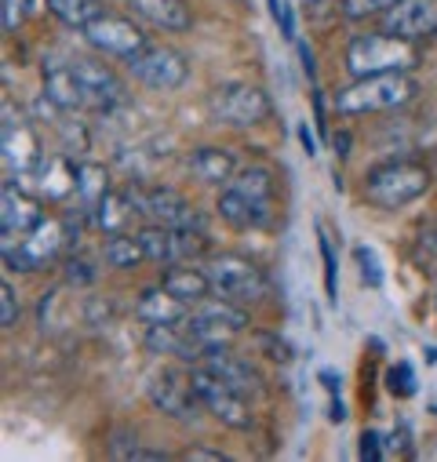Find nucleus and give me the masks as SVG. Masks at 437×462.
I'll return each mask as SVG.
<instances>
[{
  "instance_id": "16",
  "label": "nucleus",
  "mask_w": 437,
  "mask_h": 462,
  "mask_svg": "<svg viewBox=\"0 0 437 462\" xmlns=\"http://www.w3.org/2000/svg\"><path fill=\"white\" fill-rule=\"evenodd\" d=\"M44 218V208L41 200L26 197L23 186H15L12 179L5 182V189H0V234H5V245L8 241H19L23 234H30V229Z\"/></svg>"
},
{
  "instance_id": "29",
  "label": "nucleus",
  "mask_w": 437,
  "mask_h": 462,
  "mask_svg": "<svg viewBox=\"0 0 437 462\" xmlns=\"http://www.w3.org/2000/svg\"><path fill=\"white\" fill-rule=\"evenodd\" d=\"M230 186H237V189H241L245 197H252L256 204L274 208V175H270L266 168H259V164L241 168V171L230 179Z\"/></svg>"
},
{
  "instance_id": "7",
  "label": "nucleus",
  "mask_w": 437,
  "mask_h": 462,
  "mask_svg": "<svg viewBox=\"0 0 437 462\" xmlns=\"http://www.w3.org/2000/svg\"><path fill=\"white\" fill-rule=\"evenodd\" d=\"M211 113L230 128H252L270 117L274 106L270 95L256 84H218L211 91Z\"/></svg>"
},
{
  "instance_id": "21",
  "label": "nucleus",
  "mask_w": 437,
  "mask_h": 462,
  "mask_svg": "<svg viewBox=\"0 0 437 462\" xmlns=\"http://www.w3.org/2000/svg\"><path fill=\"white\" fill-rule=\"evenodd\" d=\"M161 284H164L175 299H182L186 306H197L200 299H208V295L215 291L208 270H197L193 263H168V270L161 273Z\"/></svg>"
},
{
  "instance_id": "1",
  "label": "nucleus",
  "mask_w": 437,
  "mask_h": 462,
  "mask_svg": "<svg viewBox=\"0 0 437 462\" xmlns=\"http://www.w3.org/2000/svg\"><path fill=\"white\" fill-rule=\"evenodd\" d=\"M430 189V168L423 161H383L376 168H368L365 175V200L372 208H383V211H397L412 200H419L423 193Z\"/></svg>"
},
{
  "instance_id": "19",
  "label": "nucleus",
  "mask_w": 437,
  "mask_h": 462,
  "mask_svg": "<svg viewBox=\"0 0 437 462\" xmlns=\"http://www.w3.org/2000/svg\"><path fill=\"white\" fill-rule=\"evenodd\" d=\"M200 365L211 368L218 379H227V383H230L234 390H241V393H256V390H259V375L252 372V365L241 361L237 354H230L227 342H208Z\"/></svg>"
},
{
  "instance_id": "25",
  "label": "nucleus",
  "mask_w": 437,
  "mask_h": 462,
  "mask_svg": "<svg viewBox=\"0 0 437 462\" xmlns=\"http://www.w3.org/2000/svg\"><path fill=\"white\" fill-rule=\"evenodd\" d=\"M190 171L204 186H230V179L237 175V164L223 146H197L190 153Z\"/></svg>"
},
{
  "instance_id": "45",
  "label": "nucleus",
  "mask_w": 437,
  "mask_h": 462,
  "mask_svg": "<svg viewBox=\"0 0 437 462\" xmlns=\"http://www.w3.org/2000/svg\"><path fill=\"white\" fill-rule=\"evenodd\" d=\"M299 59H302V69H306V73H310V77H313V51H310V48H306V44H302V48H299Z\"/></svg>"
},
{
  "instance_id": "10",
  "label": "nucleus",
  "mask_w": 437,
  "mask_h": 462,
  "mask_svg": "<svg viewBox=\"0 0 437 462\" xmlns=\"http://www.w3.org/2000/svg\"><path fill=\"white\" fill-rule=\"evenodd\" d=\"M84 41L95 48V51H102V55H114V59H132V55H139L146 44H150V37L132 23V19H125V15H114V12H102L95 23H88L84 30Z\"/></svg>"
},
{
  "instance_id": "26",
  "label": "nucleus",
  "mask_w": 437,
  "mask_h": 462,
  "mask_svg": "<svg viewBox=\"0 0 437 462\" xmlns=\"http://www.w3.org/2000/svg\"><path fill=\"white\" fill-rule=\"evenodd\" d=\"M44 98L62 109V113H73V109H84V95H80V84H77V73L73 66H51L44 73Z\"/></svg>"
},
{
  "instance_id": "37",
  "label": "nucleus",
  "mask_w": 437,
  "mask_h": 462,
  "mask_svg": "<svg viewBox=\"0 0 437 462\" xmlns=\"http://www.w3.org/2000/svg\"><path fill=\"white\" fill-rule=\"evenodd\" d=\"M19 324V299H15V288L5 281L0 284V328H15Z\"/></svg>"
},
{
  "instance_id": "44",
  "label": "nucleus",
  "mask_w": 437,
  "mask_h": 462,
  "mask_svg": "<svg viewBox=\"0 0 437 462\" xmlns=\"http://www.w3.org/2000/svg\"><path fill=\"white\" fill-rule=\"evenodd\" d=\"M299 143H302L306 157H313V153H317V143H313V135H310V128H306V125H299Z\"/></svg>"
},
{
  "instance_id": "8",
  "label": "nucleus",
  "mask_w": 437,
  "mask_h": 462,
  "mask_svg": "<svg viewBox=\"0 0 437 462\" xmlns=\"http://www.w3.org/2000/svg\"><path fill=\"white\" fill-rule=\"evenodd\" d=\"M128 69L135 80H143L153 91H175L190 80V62L182 51H175L172 44H146L139 55L128 59Z\"/></svg>"
},
{
  "instance_id": "40",
  "label": "nucleus",
  "mask_w": 437,
  "mask_h": 462,
  "mask_svg": "<svg viewBox=\"0 0 437 462\" xmlns=\"http://www.w3.org/2000/svg\"><path fill=\"white\" fill-rule=\"evenodd\" d=\"M259 346H263V354L270 357V361H277V365H288L292 361V346L284 342V338H277V335H259Z\"/></svg>"
},
{
  "instance_id": "30",
  "label": "nucleus",
  "mask_w": 437,
  "mask_h": 462,
  "mask_svg": "<svg viewBox=\"0 0 437 462\" xmlns=\"http://www.w3.org/2000/svg\"><path fill=\"white\" fill-rule=\"evenodd\" d=\"M208 255V234L197 226H172V263H197Z\"/></svg>"
},
{
  "instance_id": "12",
  "label": "nucleus",
  "mask_w": 437,
  "mask_h": 462,
  "mask_svg": "<svg viewBox=\"0 0 437 462\" xmlns=\"http://www.w3.org/2000/svg\"><path fill=\"white\" fill-rule=\"evenodd\" d=\"M73 73H77V84H80V95H84V109H95V113H109L128 102V88L125 80L109 69L106 62H95V59H73L70 62Z\"/></svg>"
},
{
  "instance_id": "14",
  "label": "nucleus",
  "mask_w": 437,
  "mask_h": 462,
  "mask_svg": "<svg viewBox=\"0 0 437 462\" xmlns=\"http://www.w3.org/2000/svg\"><path fill=\"white\" fill-rule=\"evenodd\" d=\"M146 393H150L153 408H161L168 419H179V422H193L197 411L204 408L200 397H197V390H193V383H190V375H179V372L153 375L150 386H146Z\"/></svg>"
},
{
  "instance_id": "4",
  "label": "nucleus",
  "mask_w": 437,
  "mask_h": 462,
  "mask_svg": "<svg viewBox=\"0 0 437 462\" xmlns=\"http://www.w3.org/2000/svg\"><path fill=\"white\" fill-rule=\"evenodd\" d=\"M70 226L66 218L59 215H44L30 234H23L15 245L8 241L5 245V263L8 270H19V273H33V270H44L51 263L62 259V252L70 248Z\"/></svg>"
},
{
  "instance_id": "28",
  "label": "nucleus",
  "mask_w": 437,
  "mask_h": 462,
  "mask_svg": "<svg viewBox=\"0 0 437 462\" xmlns=\"http://www.w3.org/2000/svg\"><path fill=\"white\" fill-rule=\"evenodd\" d=\"M48 12L66 26V30H84L88 23H95L106 8L102 0H44Z\"/></svg>"
},
{
  "instance_id": "36",
  "label": "nucleus",
  "mask_w": 437,
  "mask_h": 462,
  "mask_svg": "<svg viewBox=\"0 0 437 462\" xmlns=\"http://www.w3.org/2000/svg\"><path fill=\"white\" fill-rule=\"evenodd\" d=\"M415 375H412V368L408 365H394L390 372H386V390L394 393V397H412L415 393V383H412Z\"/></svg>"
},
{
  "instance_id": "32",
  "label": "nucleus",
  "mask_w": 437,
  "mask_h": 462,
  "mask_svg": "<svg viewBox=\"0 0 437 462\" xmlns=\"http://www.w3.org/2000/svg\"><path fill=\"white\" fill-rule=\"evenodd\" d=\"M139 241L146 248V259L150 263H161L168 266L172 263V226H161V222H146L139 229Z\"/></svg>"
},
{
  "instance_id": "41",
  "label": "nucleus",
  "mask_w": 437,
  "mask_h": 462,
  "mask_svg": "<svg viewBox=\"0 0 437 462\" xmlns=\"http://www.w3.org/2000/svg\"><path fill=\"white\" fill-rule=\"evenodd\" d=\"M358 263H361L365 284H368V288H379V284H383V270H379V263H376V252H372V248H358Z\"/></svg>"
},
{
  "instance_id": "24",
  "label": "nucleus",
  "mask_w": 437,
  "mask_h": 462,
  "mask_svg": "<svg viewBox=\"0 0 437 462\" xmlns=\"http://www.w3.org/2000/svg\"><path fill=\"white\" fill-rule=\"evenodd\" d=\"M135 317L150 328V324H182L190 317V306L182 299H175L164 284L161 288H146L135 302Z\"/></svg>"
},
{
  "instance_id": "31",
  "label": "nucleus",
  "mask_w": 437,
  "mask_h": 462,
  "mask_svg": "<svg viewBox=\"0 0 437 462\" xmlns=\"http://www.w3.org/2000/svg\"><path fill=\"white\" fill-rule=\"evenodd\" d=\"M109 193V175L102 164H77V197L84 200V208H98V200Z\"/></svg>"
},
{
  "instance_id": "46",
  "label": "nucleus",
  "mask_w": 437,
  "mask_h": 462,
  "mask_svg": "<svg viewBox=\"0 0 437 462\" xmlns=\"http://www.w3.org/2000/svg\"><path fill=\"white\" fill-rule=\"evenodd\" d=\"M321 383L332 390V393H339V375H332V372H321Z\"/></svg>"
},
{
  "instance_id": "13",
  "label": "nucleus",
  "mask_w": 437,
  "mask_h": 462,
  "mask_svg": "<svg viewBox=\"0 0 437 462\" xmlns=\"http://www.w3.org/2000/svg\"><path fill=\"white\" fill-rule=\"evenodd\" d=\"M379 30L401 41H426L437 33V0H397L390 12L379 15Z\"/></svg>"
},
{
  "instance_id": "3",
  "label": "nucleus",
  "mask_w": 437,
  "mask_h": 462,
  "mask_svg": "<svg viewBox=\"0 0 437 462\" xmlns=\"http://www.w3.org/2000/svg\"><path fill=\"white\" fill-rule=\"evenodd\" d=\"M419 84L408 73H379V77H354L336 95V113L343 117H361V113H386L404 102H412Z\"/></svg>"
},
{
  "instance_id": "27",
  "label": "nucleus",
  "mask_w": 437,
  "mask_h": 462,
  "mask_svg": "<svg viewBox=\"0 0 437 462\" xmlns=\"http://www.w3.org/2000/svg\"><path fill=\"white\" fill-rule=\"evenodd\" d=\"M102 259H106V266H114V270H135V266L150 263L139 234H114L102 245Z\"/></svg>"
},
{
  "instance_id": "22",
  "label": "nucleus",
  "mask_w": 437,
  "mask_h": 462,
  "mask_svg": "<svg viewBox=\"0 0 437 462\" xmlns=\"http://www.w3.org/2000/svg\"><path fill=\"white\" fill-rule=\"evenodd\" d=\"M128 8L143 23L157 26V30H168V33H182L193 23L186 0H128Z\"/></svg>"
},
{
  "instance_id": "6",
  "label": "nucleus",
  "mask_w": 437,
  "mask_h": 462,
  "mask_svg": "<svg viewBox=\"0 0 437 462\" xmlns=\"http://www.w3.org/2000/svg\"><path fill=\"white\" fill-rule=\"evenodd\" d=\"M190 383H193L204 411H211L223 426H230V430H248L252 426V408H248L245 393L234 390L227 379H218L211 368L193 365L190 368Z\"/></svg>"
},
{
  "instance_id": "17",
  "label": "nucleus",
  "mask_w": 437,
  "mask_h": 462,
  "mask_svg": "<svg viewBox=\"0 0 437 462\" xmlns=\"http://www.w3.org/2000/svg\"><path fill=\"white\" fill-rule=\"evenodd\" d=\"M146 346H150L153 354H172V357H179L182 365H200L208 342H200V338L186 328V320H182V324H150V328H146Z\"/></svg>"
},
{
  "instance_id": "9",
  "label": "nucleus",
  "mask_w": 437,
  "mask_h": 462,
  "mask_svg": "<svg viewBox=\"0 0 437 462\" xmlns=\"http://www.w3.org/2000/svg\"><path fill=\"white\" fill-rule=\"evenodd\" d=\"M186 328L200 338V342H227V338H234L237 331H245L248 328V310L241 306V302H234V299H200L193 310H190V317H186Z\"/></svg>"
},
{
  "instance_id": "23",
  "label": "nucleus",
  "mask_w": 437,
  "mask_h": 462,
  "mask_svg": "<svg viewBox=\"0 0 437 462\" xmlns=\"http://www.w3.org/2000/svg\"><path fill=\"white\" fill-rule=\"evenodd\" d=\"M215 208H218V218H223L227 226H234V229H259V226L270 222V208L256 204L237 186H227L223 193H218V204Z\"/></svg>"
},
{
  "instance_id": "42",
  "label": "nucleus",
  "mask_w": 437,
  "mask_h": 462,
  "mask_svg": "<svg viewBox=\"0 0 437 462\" xmlns=\"http://www.w3.org/2000/svg\"><path fill=\"white\" fill-rule=\"evenodd\" d=\"M361 458H368V462H379L383 458V437L376 430H365L361 433Z\"/></svg>"
},
{
  "instance_id": "38",
  "label": "nucleus",
  "mask_w": 437,
  "mask_h": 462,
  "mask_svg": "<svg viewBox=\"0 0 437 462\" xmlns=\"http://www.w3.org/2000/svg\"><path fill=\"white\" fill-rule=\"evenodd\" d=\"M66 281H70L73 288H84V284H91V281H95V270H91V263H88V259H80V255H70V259H66Z\"/></svg>"
},
{
  "instance_id": "11",
  "label": "nucleus",
  "mask_w": 437,
  "mask_h": 462,
  "mask_svg": "<svg viewBox=\"0 0 437 462\" xmlns=\"http://www.w3.org/2000/svg\"><path fill=\"white\" fill-rule=\"evenodd\" d=\"M128 193H132V200H135V208H139V215L146 218V222H161V226H197V229H204V218L193 211V204L179 193V189H172V186H128Z\"/></svg>"
},
{
  "instance_id": "43",
  "label": "nucleus",
  "mask_w": 437,
  "mask_h": 462,
  "mask_svg": "<svg viewBox=\"0 0 437 462\" xmlns=\"http://www.w3.org/2000/svg\"><path fill=\"white\" fill-rule=\"evenodd\" d=\"M179 458H186V462H197V458H204V462H223L227 455H223V451H211V448H190V451H182Z\"/></svg>"
},
{
  "instance_id": "2",
  "label": "nucleus",
  "mask_w": 437,
  "mask_h": 462,
  "mask_svg": "<svg viewBox=\"0 0 437 462\" xmlns=\"http://www.w3.org/2000/svg\"><path fill=\"white\" fill-rule=\"evenodd\" d=\"M419 66V48L394 33H361L347 48L350 77H379V73H412Z\"/></svg>"
},
{
  "instance_id": "18",
  "label": "nucleus",
  "mask_w": 437,
  "mask_h": 462,
  "mask_svg": "<svg viewBox=\"0 0 437 462\" xmlns=\"http://www.w3.org/2000/svg\"><path fill=\"white\" fill-rule=\"evenodd\" d=\"M23 179H37L33 186H37L41 200H51V204L77 193V164L66 157H41V164Z\"/></svg>"
},
{
  "instance_id": "35",
  "label": "nucleus",
  "mask_w": 437,
  "mask_h": 462,
  "mask_svg": "<svg viewBox=\"0 0 437 462\" xmlns=\"http://www.w3.org/2000/svg\"><path fill=\"white\" fill-rule=\"evenodd\" d=\"M317 248H321V259H324V291L336 302V255H332V241L324 237L321 226H317Z\"/></svg>"
},
{
  "instance_id": "15",
  "label": "nucleus",
  "mask_w": 437,
  "mask_h": 462,
  "mask_svg": "<svg viewBox=\"0 0 437 462\" xmlns=\"http://www.w3.org/2000/svg\"><path fill=\"white\" fill-rule=\"evenodd\" d=\"M0 139H5V164L15 168V175H30L37 164H41V143L30 128L26 117H19V113H12V102H5V132H0Z\"/></svg>"
},
{
  "instance_id": "33",
  "label": "nucleus",
  "mask_w": 437,
  "mask_h": 462,
  "mask_svg": "<svg viewBox=\"0 0 437 462\" xmlns=\"http://www.w3.org/2000/svg\"><path fill=\"white\" fill-rule=\"evenodd\" d=\"M394 5L397 0H339V12L347 19H354V23H361V19H376V15L390 12Z\"/></svg>"
},
{
  "instance_id": "49",
  "label": "nucleus",
  "mask_w": 437,
  "mask_h": 462,
  "mask_svg": "<svg viewBox=\"0 0 437 462\" xmlns=\"http://www.w3.org/2000/svg\"><path fill=\"white\" fill-rule=\"evenodd\" d=\"M270 15H274V19L284 15V5H281V0H270Z\"/></svg>"
},
{
  "instance_id": "20",
  "label": "nucleus",
  "mask_w": 437,
  "mask_h": 462,
  "mask_svg": "<svg viewBox=\"0 0 437 462\" xmlns=\"http://www.w3.org/2000/svg\"><path fill=\"white\" fill-rule=\"evenodd\" d=\"M139 218H143V215H139V208H135V200H132L128 189H109V193L98 200V208H95V222H98V229H102L106 237L132 234V226H135Z\"/></svg>"
},
{
  "instance_id": "50",
  "label": "nucleus",
  "mask_w": 437,
  "mask_h": 462,
  "mask_svg": "<svg viewBox=\"0 0 437 462\" xmlns=\"http://www.w3.org/2000/svg\"><path fill=\"white\" fill-rule=\"evenodd\" d=\"M433 310H437V291H433Z\"/></svg>"
},
{
  "instance_id": "48",
  "label": "nucleus",
  "mask_w": 437,
  "mask_h": 462,
  "mask_svg": "<svg viewBox=\"0 0 437 462\" xmlns=\"http://www.w3.org/2000/svg\"><path fill=\"white\" fill-rule=\"evenodd\" d=\"M336 146H339V153L347 157V153H350V150H347V146H350V135H347V132H339V135H336Z\"/></svg>"
},
{
  "instance_id": "47",
  "label": "nucleus",
  "mask_w": 437,
  "mask_h": 462,
  "mask_svg": "<svg viewBox=\"0 0 437 462\" xmlns=\"http://www.w3.org/2000/svg\"><path fill=\"white\" fill-rule=\"evenodd\" d=\"M328 419H332V422H343V419H347V411H343V404H339V401L332 404V411H328Z\"/></svg>"
},
{
  "instance_id": "34",
  "label": "nucleus",
  "mask_w": 437,
  "mask_h": 462,
  "mask_svg": "<svg viewBox=\"0 0 437 462\" xmlns=\"http://www.w3.org/2000/svg\"><path fill=\"white\" fill-rule=\"evenodd\" d=\"M415 263L419 270H437V222L426 226L415 241Z\"/></svg>"
},
{
  "instance_id": "39",
  "label": "nucleus",
  "mask_w": 437,
  "mask_h": 462,
  "mask_svg": "<svg viewBox=\"0 0 437 462\" xmlns=\"http://www.w3.org/2000/svg\"><path fill=\"white\" fill-rule=\"evenodd\" d=\"M30 12H33V0H5V30L15 33Z\"/></svg>"
},
{
  "instance_id": "5",
  "label": "nucleus",
  "mask_w": 437,
  "mask_h": 462,
  "mask_svg": "<svg viewBox=\"0 0 437 462\" xmlns=\"http://www.w3.org/2000/svg\"><path fill=\"white\" fill-rule=\"evenodd\" d=\"M208 277H211L215 295L234 299L241 306L263 302L270 295V281H266L263 266H256L245 255H215L211 266H208Z\"/></svg>"
}]
</instances>
